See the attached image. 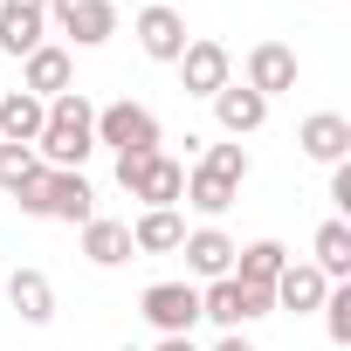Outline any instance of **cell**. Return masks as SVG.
I'll return each mask as SVG.
<instances>
[{
    "instance_id": "30",
    "label": "cell",
    "mask_w": 351,
    "mask_h": 351,
    "mask_svg": "<svg viewBox=\"0 0 351 351\" xmlns=\"http://www.w3.org/2000/svg\"><path fill=\"white\" fill-rule=\"evenodd\" d=\"M124 351H131V344H124Z\"/></svg>"
},
{
    "instance_id": "7",
    "label": "cell",
    "mask_w": 351,
    "mask_h": 351,
    "mask_svg": "<svg viewBox=\"0 0 351 351\" xmlns=\"http://www.w3.org/2000/svg\"><path fill=\"white\" fill-rule=\"evenodd\" d=\"M138 310L158 324V337H193V324H200V289H193V282H152Z\"/></svg>"
},
{
    "instance_id": "22",
    "label": "cell",
    "mask_w": 351,
    "mask_h": 351,
    "mask_svg": "<svg viewBox=\"0 0 351 351\" xmlns=\"http://www.w3.org/2000/svg\"><path fill=\"white\" fill-rule=\"evenodd\" d=\"M310 255H317L324 282H344V276H351V221H324L317 241H310Z\"/></svg>"
},
{
    "instance_id": "8",
    "label": "cell",
    "mask_w": 351,
    "mask_h": 351,
    "mask_svg": "<svg viewBox=\"0 0 351 351\" xmlns=\"http://www.w3.org/2000/svg\"><path fill=\"white\" fill-rule=\"evenodd\" d=\"M131 35H138V49H145L152 62H180V56H186V42H193L180 8H145V14L131 21Z\"/></svg>"
},
{
    "instance_id": "28",
    "label": "cell",
    "mask_w": 351,
    "mask_h": 351,
    "mask_svg": "<svg viewBox=\"0 0 351 351\" xmlns=\"http://www.w3.org/2000/svg\"><path fill=\"white\" fill-rule=\"evenodd\" d=\"M152 351H200V344H193V337H158Z\"/></svg>"
},
{
    "instance_id": "5",
    "label": "cell",
    "mask_w": 351,
    "mask_h": 351,
    "mask_svg": "<svg viewBox=\"0 0 351 351\" xmlns=\"http://www.w3.org/2000/svg\"><path fill=\"white\" fill-rule=\"evenodd\" d=\"M97 145H110L117 158L124 152H158V117L145 104H131V97L124 104H104L97 110Z\"/></svg>"
},
{
    "instance_id": "10",
    "label": "cell",
    "mask_w": 351,
    "mask_h": 351,
    "mask_svg": "<svg viewBox=\"0 0 351 351\" xmlns=\"http://www.w3.org/2000/svg\"><path fill=\"white\" fill-rule=\"evenodd\" d=\"M69 83H76V62H69V49L42 42L35 56H21V90H28V97L56 104V97H69Z\"/></svg>"
},
{
    "instance_id": "15",
    "label": "cell",
    "mask_w": 351,
    "mask_h": 351,
    "mask_svg": "<svg viewBox=\"0 0 351 351\" xmlns=\"http://www.w3.org/2000/svg\"><path fill=\"white\" fill-rule=\"evenodd\" d=\"M180 255H186V269H193L200 282H221V276H234V241H228L221 228H193V234L180 241Z\"/></svg>"
},
{
    "instance_id": "6",
    "label": "cell",
    "mask_w": 351,
    "mask_h": 351,
    "mask_svg": "<svg viewBox=\"0 0 351 351\" xmlns=\"http://www.w3.org/2000/svg\"><path fill=\"white\" fill-rule=\"evenodd\" d=\"M49 21L76 42V49H104L117 35V8L110 0H49Z\"/></svg>"
},
{
    "instance_id": "19",
    "label": "cell",
    "mask_w": 351,
    "mask_h": 351,
    "mask_svg": "<svg viewBox=\"0 0 351 351\" xmlns=\"http://www.w3.org/2000/svg\"><path fill=\"white\" fill-rule=\"evenodd\" d=\"M289 269V248L276 241V234H262V241H248V248H234V282H255V289H276V276Z\"/></svg>"
},
{
    "instance_id": "13",
    "label": "cell",
    "mask_w": 351,
    "mask_h": 351,
    "mask_svg": "<svg viewBox=\"0 0 351 351\" xmlns=\"http://www.w3.org/2000/svg\"><path fill=\"white\" fill-rule=\"evenodd\" d=\"M296 145H303L317 165H344V158H351V117H337V110H317V117H303Z\"/></svg>"
},
{
    "instance_id": "18",
    "label": "cell",
    "mask_w": 351,
    "mask_h": 351,
    "mask_svg": "<svg viewBox=\"0 0 351 351\" xmlns=\"http://www.w3.org/2000/svg\"><path fill=\"white\" fill-rule=\"evenodd\" d=\"M214 117H221V131H228V138H248V131H262V124H269V104H262L248 83H228V90H214Z\"/></svg>"
},
{
    "instance_id": "1",
    "label": "cell",
    "mask_w": 351,
    "mask_h": 351,
    "mask_svg": "<svg viewBox=\"0 0 351 351\" xmlns=\"http://www.w3.org/2000/svg\"><path fill=\"white\" fill-rule=\"evenodd\" d=\"M90 152H97V104H90L83 90H69V97L49 104V124H42V138H35V158H42L49 172H83Z\"/></svg>"
},
{
    "instance_id": "27",
    "label": "cell",
    "mask_w": 351,
    "mask_h": 351,
    "mask_svg": "<svg viewBox=\"0 0 351 351\" xmlns=\"http://www.w3.org/2000/svg\"><path fill=\"white\" fill-rule=\"evenodd\" d=\"M330 207H337V214H351V158H344V165H330Z\"/></svg>"
},
{
    "instance_id": "12",
    "label": "cell",
    "mask_w": 351,
    "mask_h": 351,
    "mask_svg": "<svg viewBox=\"0 0 351 351\" xmlns=\"http://www.w3.org/2000/svg\"><path fill=\"white\" fill-rule=\"evenodd\" d=\"M248 90L269 104V97H282V90H296V49H282V42H255L248 49Z\"/></svg>"
},
{
    "instance_id": "2",
    "label": "cell",
    "mask_w": 351,
    "mask_h": 351,
    "mask_svg": "<svg viewBox=\"0 0 351 351\" xmlns=\"http://www.w3.org/2000/svg\"><path fill=\"white\" fill-rule=\"evenodd\" d=\"M14 200H21V214H35V221H69V228L97 221V193H90L83 172H49V165H42V180H35L28 193H14Z\"/></svg>"
},
{
    "instance_id": "3",
    "label": "cell",
    "mask_w": 351,
    "mask_h": 351,
    "mask_svg": "<svg viewBox=\"0 0 351 351\" xmlns=\"http://www.w3.org/2000/svg\"><path fill=\"white\" fill-rule=\"evenodd\" d=\"M117 186L145 207H180L186 200V165L165 158V152H124L117 158Z\"/></svg>"
},
{
    "instance_id": "26",
    "label": "cell",
    "mask_w": 351,
    "mask_h": 351,
    "mask_svg": "<svg viewBox=\"0 0 351 351\" xmlns=\"http://www.w3.org/2000/svg\"><path fill=\"white\" fill-rule=\"evenodd\" d=\"M324 330H330V344H351V282H330V296H324Z\"/></svg>"
},
{
    "instance_id": "17",
    "label": "cell",
    "mask_w": 351,
    "mask_h": 351,
    "mask_svg": "<svg viewBox=\"0 0 351 351\" xmlns=\"http://www.w3.org/2000/svg\"><path fill=\"white\" fill-rule=\"evenodd\" d=\"M180 241H186L180 207H145V214L131 221V248H138V255H180Z\"/></svg>"
},
{
    "instance_id": "21",
    "label": "cell",
    "mask_w": 351,
    "mask_h": 351,
    "mask_svg": "<svg viewBox=\"0 0 351 351\" xmlns=\"http://www.w3.org/2000/svg\"><path fill=\"white\" fill-rule=\"evenodd\" d=\"M8 303L21 310V324H49L56 317V282L42 269H14L8 276Z\"/></svg>"
},
{
    "instance_id": "23",
    "label": "cell",
    "mask_w": 351,
    "mask_h": 351,
    "mask_svg": "<svg viewBox=\"0 0 351 351\" xmlns=\"http://www.w3.org/2000/svg\"><path fill=\"white\" fill-rule=\"evenodd\" d=\"M35 180H42L35 145H0V193H28Z\"/></svg>"
},
{
    "instance_id": "24",
    "label": "cell",
    "mask_w": 351,
    "mask_h": 351,
    "mask_svg": "<svg viewBox=\"0 0 351 351\" xmlns=\"http://www.w3.org/2000/svg\"><path fill=\"white\" fill-rule=\"evenodd\" d=\"M193 172H207V180H221V186L241 193V180H248V152H241V145H207Z\"/></svg>"
},
{
    "instance_id": "20",
    "label": "cell",
    "mask_w": 351,
    "mask_h": 351,
    "mask_svg": "<svg viewBox=\"0 0 351 351\" xmlns=\"http://www.w3.org/2000/svg\"><path fill=\"white\" fill-rule=\"evenodd\" d=\"M83 255L97 262V269H117V262H131L138 248H131V221H83Z\"/></svg>"
},
{
    "instance_id": "9",
    "label": "cell",
    "mask_w": 351,
    "mask_h": 351,
    "mask_svg": "<svg viewBox=\"0 0 351 351\" xmlns=\"http://www.w3.org/2000/svg\"><path fill=\"white\" fill-rule=\"evenodd\" d=\"M49 35V0H0V56H35Z\"/></svg>"
},
{
    "instance_id": "16",
    "label": "cell",
    "mask_w": 351,
    "mask_h": 351,
    "mask_svg": "<svg viewBox=\"0 0 351 351\" xmlns=\"http://www.w3.org/2000/svg\"><path fill=\"white\" fill-rule=\"evenodd\" d=\"M49 124V104L28 90H0V145H35Z\"/></svg>"
},
{
    "instance_id": "29",
    "label": "cell",
    "mask_w": 351,
    "mask_h": 351,
    "mask_svg": "<svg viewBox=\"0 0 351 351\" xmlns=\"http://www.w3.org/2000/svg\"><path fill=\"white\" fill-rule=\"evenodd\" d=\"M214 351H255V344H248V337H241V330H228V337H221V344H214Z\"/></svg>"
},
{
    "instance_id": "14",
    "label": "cell",
    "mask_w": 351,
    "mask_h": 351,
    "mask_svg": "<svg viewBox=\"0 0 351 351\" xmlns=\"http://www.w3.org/2000/svg\"><path fill=\"white\" fill-rule=\"evenodd\" d=\"M276 310H296V317H310V310H324V296H330V282H324V269L317 262H289L282 276H276Z\"/></svg>"
},
{
    "instance_id": "11",
    "label": "cell",
    "mask_w": 351,
    "mask_h": 351,
    "mask_svg": "<svg viewBox=\"0 0 351 351\" xmlns=\"http://www.w3.org/2000/svg\"><path fill=\"white\" fill-rule=\"evenodd\" d=\"M180 83H186V97H214V90L234 83V56H228L221 42H186V56H180Z\"/></svg>"
},
{
    "instance_id": "25",
    "label": "cell",
    "mask_w": 351,
    "mask_h": 351,
    "mask_svg": "<svg viewBox=\"0 0 351 351\" xmlns=\"http://www.w3.org/2000/svg\"><path fill=\"white\" fill-rule=\"evenodd\" d=\"M186 200H193V207L214 221V214H228L241 193H234V186H221V180H207V172H186Z\"/></svg>"
},
{
    "instance_id": "4",
    "label": "cell",
    "mask_w": 351,
    "mask_h": 351,
    "mask_svg": "<svg viewBox=\"0 0 351 351\" xmlns=\"http://www.w3.org/2000/svg\"><path fill=\"white\" fill-rule=\"evenodd\" d=\"M269 310H276V296L255 289V282H234V276H221V282L200 289V317H214L221 330H241V324H255V317H269Z\"/></svg>"
}]
</instances>
